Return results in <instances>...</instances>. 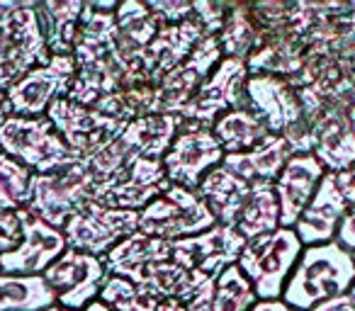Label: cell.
Here are the masks:
<instances>
[{
	"label": "cell",
	"mask_w": 355,
	"mask_h": 311,
	"mask_svg": "<svg viewBox=\"0 0 355 311\" xmlns=\"http://www.w3.org/2000/svg\"><path fill=\"white\" fill-rule=\"evenodd\" d=\"M355 285L353 253L343 251L338 243L304 246L292 275L287 277L280 299L297 311H311L329 299L348 294Z\"/></svg>",
	"instance_id": "6da1fadb"
},
{
	"label": "cell",
	"mask_w": 355,
	"mask_h": 311,
	"mask_svg": "<svg viewBox=\"0 0 355 311\" xmlns=\"http://www.w3.org/2000/svg\"><path fill=\"white\" fill-rule=\"evenodd\" d=\"M302 241L295 229H275L246 241L236 267L253 285L258 299H280L287 277L292 275L302 256Z\"/></svg>",
	"instance_id": "7a4b0ae2"
},
{
	"label": "cell",
	"mask_w": 355,
	"mask_h": 311,
	"mask_svg": "<svg viewBox=\"0 0 355 311\" xmlns=\"http://www.w3.org/2000/svg\"><path fill=\"white\" fill-rule=\"evenodd\" d=\"M93 175H90L85 161L71 159L46 173L35 175L32 180V197L27 204V212L37 219L51 224L56 229H64L66 222L90 202L93 195Z\"/></svg>",
	"instance_id": "3957f363"
},
{
	"label": "cell",
	"mask_w": 355,
	"mask_h": 311,
	"mask_svg": "<svg viewBox=\"0 0 355 311\" xmlns=\"http://www.w3.org/2000/svg\"><path fill=\"white\" fill-rule=\"evenodd\" d=\"M304 114L311 122V156L326 173H343L355 168V129L350 109L321 103L311 90L295 88Z\"/></svg>",
	"instance_id": "277c9868"
},
{
	"label": "cell",
	"mask_w": 355,
	"mask_h": 311,
	"mask_svg": "<svg viewBox=\"0 0 355 311\" xmlns=\"http://www.w3.org/2000/svg\"><path fill=\"white\" fill-rule=\"evenodd\" d=\"M0 153L15 159L35 175L46 173L71 159H78L71 153L46 114L44 117L8 114L6 122L0 124Z\"/></svg>",
	"instance_id": "5b68a950"
},
{
	"label": "cell",
	"mask_w": 355,
	"mask_h": 311,
	"mask_svg": "<svg viewBox=\"0 0 355 311\" xmlns=\"http://www.w3.org/2000/svg\"><path fill=\"white\" fill-rule=\"evenodd\" d=\"M217 224L207 204L195 190L171 185L158 197H153L139 212V233L161 238V241H180L198 236Z\"/></svg>",
	"instance_id": "8992f818"
},
{
	"label": "cell",
	"mask_w": 355,
	"mask_h": 311,
	"mask_svg": "<svg viewBox=\"0 0 355 311\" xmlns=\"http://www.w3.org/2000/svg\"><path fill=\"white\" fill-rule=\"evenodd\" d=\"M224 151L212 134V127L180 119L168 151L163 153V173L168 183L185 190H198L209 170L222 166Z\"/></svg>",
	"instance_id": "52a82bcc"
},
{
	"label": "cell",
	"mask_w": 355,
	"mask_h": 311,
	"mask_svg": "<svg viewBox=\"0 0 355 311\" xmlns=\"http://www.w3.org/2000/svg\"><path fill=\"white\" fill-rule=\"evenodd\" d=\"M61 231L71 251L105 258L117 243L139 231V212L105 207L90 199L66 222Z\"/></svg>",
	"instance_id": "ba28073f"
},
{
	"label": "cell",
	"mask_w": 355,
	"mask_h": 311,
	"mask_svg": "<svg viewBox=\"0 0 355 311\" xmlns=\"http://www.w3.org/2000/svg\"><path fill=\"white\" fill-rule=\"evenodd\" d=\"M73 56H51L46 64L27 71L6 90L8 109L15 117H44L56 100L66 98L76 78Z\"/></svg>",
	"instance_id": "9c48e42d"
},
{
	"label": "cell",
	"mask_w": 355,
	"mask_h": 311,
	"mask_svg": "<svg viewBox=\"0 0 355 311\" xmlns=\"http://www.w3.org/2000/svg\"><path fill=\"white\" fill-rule=\"evenodd\" d=\"M355 204V175L353 170L326 173L316 188L311 202L295 224V233L302 246H319L334 241L343 214Z\"/></svg>",
	"instance_id": "30bf717a"
},
{
	"label": "cell",
	"mask_w": 355,
	"mask_h": 311,
	"mask_svg": "<svg viewBox=\"0 0 355 311\" xmlns=\"http://www.w3.org/2000/svg\"><path fill=\"white\" fill-rule=\"evenodd\" d=\"M51 59L32 0H17L6 42L0 46V90L6 93L17 78Z\"/></svg>",
	"instance_id": "8fae6325"
},
{
	"label": "cell",
	"mask_w": 355,
	"mask_h": 311,
	"mask_svg": "<svg viewBox=\"0 0 355 311\" xmlns=\"http://www.w3.org/2000/svg\"><path fill=\"white\" fill-rule=\"evenodd\" d=\"M42 277L54 294L56 304L71 311H83L90 301L100 296L110 272L103 258L66 248V253H61Z\"/></svg>",
	"instance_id": "7c38bea8"
},
{
	"label": "cell",
	"mask_w": 355,
	"mask_h": 311,
	"mask_svg": "<svg viewBox=\"0 0 355 311\" xmlns=\"http://www.w3.org/2000/svg\"><path fill=\"white\" fill-rule=\"evenodd\" d=\"M171 188L163 163L158 159H139L129 161L127 166L112 173L110 178L93 185L90 199L105 207L129 209V212H141L153 197Z\"/></svg>",
	"instance_id": "4fadbf2b"
},
{
	"label": "cell",
	"mask_w": 355,
	"mask_h": 311,
	"mask_svg": "<svg viewBox=\"0 0 355 311\" xmlns=\"http://www.w3.org/2000/svg\"><path fill=\"white\" fill-rule=\"evenodd\" d=\"M46 117L51 119V124L66 141V146L71 148V153L83 161L90 159L95 151H100L107 141H112L127 124L93 107L73 103L69 98L56 100L46 112Z\"/></svg>",
	"instance_id": "5bb4252c"
},
{
	"label": "cell",
	"mask_w": 355,
	"mask_h": 311,
	"mask_svg": "<svg viewBox=\"0 0 355 311\" xmlns=\"http://www.w3.org/2000/svg\"><path fill=\"white\" fill-rule=\"evenodd\" d=\"M219 61H222V49H219L217 37L200 39L193 54L183 64L168 71L161 80H156V112L180 117Z\"/></svg>",
	"instance_id": "9a60e30c"
},
{
	"label": "cell",
	"mask_w": 355,
	"mask_h": 311,
	"mask_svg": "<svg viewBox=\"0 0 355 311\" xmlns=\"http://www.w3.org/2000/svg\"><path fill=\"white\" fill-rule=\"evenodd\" d=\"M248 80V69L239 59H222L205 78L195 98L183 109L180 119L200 122L212 127L224 112L243 107V88Z\"/></svg>",
	"instance_id": "2e32d148"
},
{
	"label": "cell",
	"mask_w": 355,
	"mask_h": 311,
	"mask_svg": "<svg viewBox=\"0 0 355 311\" xmlns=\"http://www.w3.org/2000/svg\"><path fill=\"white\" fill-rule=\"evenodd\" d=\"M292 88H306L329 105L355 107V46L338 54L306 56L302 71L290 78Z\"/></svg>",
	"instance_id": "e0dca14e"
},
{
	"label": "cell",
	"mask_w": 355,
	"mask_h": 311,
	"mask_svg": "<svg viewBox=\"0 0 355 311\" xmlns=\"http://www.w3.org/2000/svg\"><path fill=\"white\" fill-rule=\"evenodd\" d=\"M243 107H248L270 134L282 136L302 122V103L290 80L268 73H248L243 88Z\"/></svg>",
	"instance_id": "ac0fdd59"
},
{
	"label": "cell",
	"mask_w": 355,
	"mask_h": 311,
	"mask_svg": "<svg viewBox=\"0 0 355 311\" xmlns=\"http://www.w3.org/2000/svg\"><path fill=\"white\" fill-rule=\"evenodd\" d=\"M243 246L246 241L236 229L214 224L212 229L198 233V236L171 241V256L178 265L188 267V270L217 277L227 267L236 265Z\"/></svg>",
	"instance_id": "d6986e66"
},
{
	"label": "cell",
	"mask_w": 355,
	"mask_h": 311,
	"mask_svg": "<svg viewBox=\"0 0 355 311\" xmlns=\"http://www.w3.org/2000/svg\"><path fill=\"white\" fill-rule=\"evenodd\" d=\"M66 236L61 229L22 212V241L15 251L0 256V272L6 275H44V270L66 253Z\"/></svg>",
	"instance_id": "ffe728a7"
},
{
	"label": "cell",
	"mask_w": 355,
	"mask_h": 311,
	"mask_svg": "<svg viewBox=\"0 0 355 311\" xmlns=\"http://www.w3.org/2000/svg\"><path fill=\"white\" fill-rule=\"evenodd\" d=\"M324 175V166L311 153H297V156L287 159L277 180L272 183L277 204H280V226L295 229Z\"/></svg>",
	"instance_id": "44dd1931"
},
{
	"label": "cell",
	"mask_w": 355,
	"mask_h": 311,
	"mask_svg": "<svg viewBox=\"0 0 355 311\" xmlns=\"http://www.w3.org/2000/svg\"><path fill=\"white\" fill-rule=\"evenodd\" d=\"M200 39H205V32L193 17L180 22V25L161 27L158 35L153 37V42L146 46V51L141 54V61H139L141 73L146 78H151L153 83L161 80L168 71L180 66L193 54V49L198 46Z\"/></svg>",
	"instance_id": "7402d4cb"
},
{
	"label": "cell",
	"mask_w": 355,
	"mask_h": 311,
	"mask_svg": "<svg viewBox=\"0 0 355 311\" xmlns=\"http://www.w3.org/2000/svg\"><path fill=\"white\" fill-rule=\"evenodd\" d=\"M117 6L119 3H85L73 44L76 69L98 64L114 54V37H117L114 10Z\"/></svg>",
	"instance_id": "603a6c76"
},
{
	"label": "cell",
	"mask_w": 355,
	"mask_h": 311,
	"mask_svg": "<svg viewBox=\"0 0 355 311\" xmlns=\"http://www.w3.org/2000/svg\"><path fill=\"white\" fill-rule=\"evenodd\" d=\"M290 156L292 153L285 139L270 134L266 141H261L256 148H251V151L224 156L222 166L227 170H232L234 175H239L241 180H246L248 185L275 183L282 166L287 163Z\"/></svg>",
	"instance_id": "cb8c5ba5"
},
{
	"label": "cell",
	"mask_w": 355,
	"mask_h": 311,
	"mask_svg": "<svg viewBox=\"0 0 355 311\" xmlns=\"http://www.w3.org/2000/svg\"><path fill=\"white\" fill-rule=\"evenodd\" d=\"M195 193L202 197V202L207 204L212 217L217 219V224L234 226L248 193H251V185L239 178V175H234L232 170H227L224 166H217V168L205 175V180L198 185Z\"/></svg>",
	"instance_id": "d4e9b609"
},
{
	"label": "cell",
	"mask_w": 355,
	"mask_h": 311,
	"mask_svg": "<svg viewBox=\"0 0 355 311\" xmlns=\"http://www.w3.org/2000/svg\"><path fill=\"white\" fill-rule=\"evenodd\" d=\"M85 3L80 0H46V3H35L37 20H40L42 35H44L46 49L51 56H73L76 32L83 15Z\"/></svg>",
	"instance_id": "484cf974"
},
{
	"label": "cell",
	"mask_w": 355,
	"mask_h": 311,
	"mask_svg": "<svg viewBox=\"0 0 355 311\" xmlns=\"http://www.w3.org/2000/svg\"><path fill=\"white\" fill-rule=\"evenodd\" d=\"M212 134L219 146H222L224 156L246 153L270 136L266 124H263L248 107H236V109L224 112L222 117L212 124Z\"/></svg>",
	"instance_id": "4316f807"
},
{
	"label": "cell",
	"mask_w": 355,
	"mask_h": 311,
	"mask_svg": "<svg viewBox=\"0 0 355 311\" xmlns=\"http://www.w3.org/2000/svg\"><path fill=\"white\" fill-rule=\"evenodd\" d=\"M243 241H251L263 233H270L280 229V204H277V195L272 183H256L251 185L246 202H243L239 219L234 224Z\"/></svg>",
	"instance_id": "83f0119b"
},
{
	"label": "cell",
	"mask_w": 355,
	"mask_h": 311,
	"mask_svg": "<svg viewBox=\"0 0 355 311\" xmlns=\"http://www.w3.org/2000/svg\"><path fill=\"white\" fill-rule=\"evenodd\" d=\"M222 59H239L246 64L248 56L261 46V30L251 6H229V15L217 35Z\"/></svg>",
	"instance_id": "f1b7e54d"
},
{
	"label": "cell",
	"mask_w": 355,
	"mask_h": 311,
	"mask_svg": "<svg viewBox=\"0 0 355 311\" xmlns=\"http://www.w3.org/2000/svg\"><path fill=\"white\" fill-rule=\"evenodd\" d=\"M56 299L42 275L0 272V311H44Z\"/></svg>",
	"instance_id": "f546056e"
},
{
	"label": "cell",
	"mask_w": 355,
	"mask_h": 311,
	"mask_svg": "<svg viewBox=\"0 0 355 311\" xmlns=\"http://www.w3.org/2000/svg\"><path fill=\"white\" fill-rule=\"evenodd\" d=\"M258 301L253 285L236 265L214 277L212 311H248Z\"/></svg>",
	"instance_id": "4dcf8cb0"
},
{
	"label": "cell",
	"mask_w": 355,
	"mask_h": 311,
	"mask_svg": "<svg viewBox=\"0 0 355 311\" xmlns=\"http://www.w3.org/2000/svg\"><path fill=\"white\" fill-rule=\"evenodd\" d=\"M32 180L35 173L30 168L0 153V209H10V212L27 209L32 197Z\"/></svg>",
	"instance_id": "1f68e13d"
},
{
	"label": "cell",
	"mask_w": 355,
	"mask_h": 311,
	"mask_svg": "<svg viewBox=\"0 0 355 311\" xmlns=\"http://www.w3.org/2000/svg\"><path fill=\"white\" fill-rule=\"evenodd\" d=\"M151 15L158 20V25H180V22L193 17V3H183V0H151L146 3Z\"/></svg>",
	"instance_id": "d6a6232c"
},
{
	"label": "cell",
	"mask_w": 355,
	"mask_h": 311,
	"mask_svg": "<svg viewBox=\"0 0 355 311\" xmlns=\"http://www.w3.org/2000/svg\"><path fill=\"white\" fill-rule=\"evenodd\" d=\"M22 212H10V209H0V256L15 251L22 241Z\"/></svg>",
	"instance_id": "836d02e7"
},
{
	"label": "cell",
	"mask_w": 355,
	"mask_h": 311,
	"mask_svg": "<svg viewBox=\"0 0 355 311\" xmlns=\"http://www.w3.org/2000/svg\"><path fill=\"white\" fill-rule=\"evenodd\" d=\"M334 243H338L343 251L355 253V204L343 214V219H340L338 229H336Z\"/></svg>",
	"instance_id": "e575fe53"
},
{
	"label": "cell",
	"mask_w": 355,
	"mask_h": 311,
	"mask_svg": "<svg viewBox=\"0 0 355 311\" xmlns=\"http://www.w3.org/2000/svg\"><path fill=\"white\" fill-rule=\"evenodd\" d=\"M311 311H355V299L350 294H340L336 299L324 301V304H319Z\"/></svg>",
	"instance_id": "d590c367"
},
{
	"label": "cell",
	"mask_w": 355,
	"mask_h": 311,
	"mask_svg": "<svg viewBox=\"0 0 355 311\" xmlns=\"http://www.w3.org/2000/svg\"><path fill=\"white\" fill-rule=\"evenodd\" d=\"M248 311H297V309L285 304L282 299H258Z\"/></svg>",
	"instance_id": "8d00e7d4"
},
{
	"label": "cell",
	"mask_w": 355,
	"mask_h": 311,
	"mask_svg": "<svg viewBox=\"0 0 355 311\" xmlns=\"http://www.w3.org/2000/svg\"><path fill=\"white\" fill-rule=\"evenodd\" d=\"M83 311H114L112 306H107L105 301H100V299H95V301H90L88 306H85Z\"/></svg>",
	"instance_id": "74e56055"
},
{
	"label": "cell",
	"mask_w": 355,
	"mask_h": 311,
	"mask_svg": "<svg viewBox=\"0 0 355 311\" xmlns=\"http://www.w3.org/2000/svg\"><path fill=\"white\" fill-rule=\"evenodd\" d=\"M8 114H10V109H8V98H6V93L0 90V124L6 122Z\"/></svg>",
	"instance_id": "f35d334b"
},
{
	"label": "cell",
	"mask_w": 355,
	"mask_h": 311,
	"mask_svg": "<svg viewBox=\"0 0 355 311\" xmlns=\"http://www.w3.org/2000/svg\"><path fill=\"white\" fill-rule=\"evenodd\" d=\"M44 311H71V309H64V306L54 304V306H49V309H44Z\"/></svg>",
	"instance_id": "ab89813d"
},
{
	"label": "cell",
	"mask_w": 355,
	"mask_h": 311,
	"mask_svg": "<svg viewBox=\"0 0 355 311\" xmlns=\"http://www.w3.org/2000/svg\"><path fill=\"white\" fill-rule=\"evenodd\" d=\"M348 114H350V122H353V129H355V107H353V109H350V112H348Z\"/></svg>",
	"instance_id": "60d3db41"
},
{
	"label": "cell",
	"mask_w": 355,
	"mask_h": 311,
	"mask_svg": "<svg viewBox=\"0 0 355 311\" xmlns=\"http://www.w3.org/2000/svg\"><path fill=\"white\" fill-rule=\"evenodd\" d=\"M348 294H350V296H353V299H355V285L350 287V292H348Z\"/></svg>",
	"instance_id": "b9f144b4"
},
{
	"label": "cell",
	"mask_w": 355,
	"mask_h": 311,
	"mask_svg": "<svg viewBox=\"0 0 355 311\" xmlns=\"http://www.w3.org/2000/svg\"><path fill=\"white\" fill-rule=\"evenodd\" d=\"M353 260H355V253H353Z\"/></svg>",
	"instance_id": "7bdbcfd3"
}]
</instances>
